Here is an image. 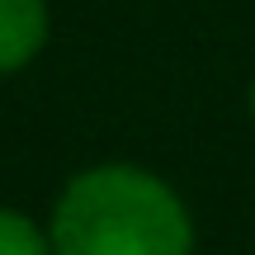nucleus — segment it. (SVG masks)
<instances>
[{"instance_id":"nucleus-1","label":"nucleus","mask_w":255,"mask_h":255,"mask_svg":"<svg viewBox=\"0 0 255 255\" xmlns=\"http://www.w3.org/2000/svg\"><path fill=\"white\" fill-rule=\"evenodd\" d=\"M52 255H194V222L165 180L95 165L62 189L47 222Z\"/></svg>"},{"instance_id":"nucleus-2","label":"nucleus","mask_w":255,"mask_h":255,"mask_svg":"<svg viewBox=\"0 0 255 255\" xmlns=\"http://www.w3.org/2000/svg\"><path fill=\"white\" fill-rule=\"evenodd\" d=\"M47 0H0V76L24 71L47 43Z\"/></svg>"},{"instance_id":"nucleus-3","label":"nucleus","mask_w":255,"mask_h":255,"mask_svg":"<svg viewBox=\"0 0 255 255\" xmlns=\"http://www.w3.org/2000/svg\"><path fill=\"white\" fill-rule=\"evenodd\" d=\"M0 255H52V237L33 218L0 208Z\"/></svg>"},{"instance_id":"nucleus-4","label":"nucleus","mask_w":255,"mask_h":255,"mask_svg":"<svg viewBox=\"0 0 255 255\" xmlns=\"http://www.w3.org/2000/svg\"><path fill=\"white\" fill-rule=\"evenodd\" d=\"M251 119H255V81H251Z\"/></svg>"}]
</instances>
